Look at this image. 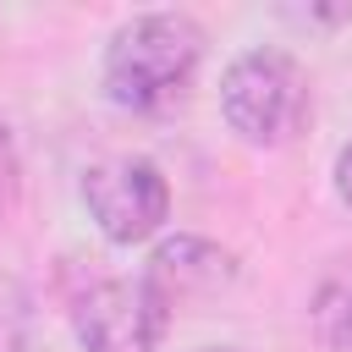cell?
Returning a JSON list of instances; mask_svg holds the SVG:
<instances>
[{"label":"cell","instance_id":"cell-8","mask_svg":"<svg viewBox=\"0 0 352 352\" xmlns=\"http://www.w3.org/2000/svg\"><path fill=\"white\" fill-rule=\"evenodd\" d=\"M16 182H22V165H16V143H11V126L0 121V214L16 204Z\"/></svg>","mask_w":352,"mask_h":352},{"label":"cell","instance_id":"cell-7","mask_svg":"<svg viewBox=\"0 0 352 352\" xmlns=\"http://www.w3.org/2000/svg\"><path fill=\"white\" fill-rule=\"evenodd\" d=\"M33 330H38V314L28 286L11 270H0V352H33Z\"/></svg>","mask_w":352,"mask_h":352},{"label":"cell","instance_id":"cell-1","mask_svg":"<svg viewBox=\"0 0 352 352\" xmlns=\"http://www.w3.org/2000/svg\"><path fill=\"white\" fill-rule=\"evenodd\" d=\"M204 60V28L187 11H143L104 50V88L121 110H165L187 94Z\"/></svg>","mask_w":352,"mask_h":352},{"label":"cell","instance_id":"cell-6","mask_svg":"<svg viewBox=\"0 0 352 352\" xmlns=\"http://www.w3.org/2000/svg\"><path fill=\"white\" fill-rule=\"evenodd\" d=\"M308 319H314V336L324 346H352V258H336L319 286H314V302H308Z\"/></svg>","mask_w":352,"mask_h":352},{"label":"cell","instance_id":"cell-5","mask_svg":"<svg viewBox=\"0 0 352 352\" xmlns=\"http://www.w3.org/2000/svg\"><path fill=\"white\" fill-rule=\"evenodd\" d=\"M148 286L176 308V302H192V297H214L231 286L236 264L226 248L204 242V236H176V242H160L154 258H148Z\"/></svg>","mask_w":352,"mask_h":352},{"label":"cell","instance_id":"cell-9","mask_svg":"<svg viewBox=\"0 0 352 352\" xmlns=\"http://www.w3.org/2000/svg\"><path fill=\"white\" fill-rule=\"evenodd\" d=\"M336 192H341V204L352 209V143L336 154Z\"/></svg>","mask_w":352,"mask_h":352},{"label":"cell","instance_id":"cell-2","mask_svg":"<svg viewBox=\"0 0 352 352\" xmlns=\"http://www.w3.org/2000/svg\"><path fill=\"white\" fill-rule=\"evenodd\" d=\"M226 126L253 148H280L308 126V77L286 50H242L220 77Z\"/></svg>","mask_w":352,"mask_h":352},{"label":"cell","instance_id":"cell-3","mask_svg":"<svg viewBox=\"0 0 352 352\" xmlns=\"http://www.w3.org/2000/svg\"><path fill=\"white\" fill-rule=\"evenodd\" d=\"M72 324L88 352H154L170 324V302L148 275H104L72 302Z\"/></svg>","mask_w":352,"mask_h":352},{"label":"cell","instance_id":"cell-4","mask_svg":"<svg viewBox=\"0 0 352 352\" xmlns=\"http://www.w3.org/2000/svg\"><path fill=\"white\" fill-rule=\"evenodd\" d=\"M82 204H88V214L99 220V231L116 248H132V242H148L165 226L170 187H165L154 160L121 154V160H104V165H94L82 176Z\"/></svg>","mask_w":352,"mask_h":352}]
</instances>
